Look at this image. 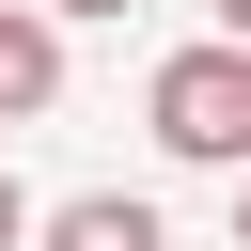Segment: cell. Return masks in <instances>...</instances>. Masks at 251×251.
I'll return each mask as SVG.
<instances>
[{
    "instance_id": "cell-1",
    "label": "cell",
    "mask_w": 251,
    "mask_h": 251,
    "mask_svg": "<svg viewBox=\"0 0 251 251\" xmlns=\"http://www.w3.org/2000/svg\"><path fill=\"white\" fill-rule=\"evenodd\" d=\"M141 110H157V141H173L188 173H235V157H251V31H220V47H173Z\"/></svg>"
},
{
    "instance_id": "cell-2",
    "label": "cell",
    "mask_w": 251,
    "mask_h": 251,
    "mask_svg": "<svg viewBox=\"0 0 251 251\" xmlns=\"http://www.w3.org/2000/svg\"><path fill=\"white\" fill-rule=\"evenodd\" d=\"M63 110V16L47 0H0V126Z\"/></svg>"
},
{
    "instance_id": "cell-3",
    "label": "cell",
    "mask_w": 251,
    "mask_h": 251,
    "mask_svg": "<svg viewBox=\"0 0 251 251\" xmlns=\"http://www.w3.org/2000/svg\"><path fill=\"white\" fill-rule=\"evenodd\" d=\"M31 251H173V235H157V204H141V188H78V204H47V220H31Z\"/></svg>"
},
{
    "instance_id": "cell-4",
    "label": "cell",
    "mask_w": 251,
    "mask_h": 251,
    "mask_svg": "<svg viewBox=\"0 0 251 251\" xmlns=\"http://www.w3.org/2000/svg\"><path fill=\"white\" fill-rule=\"evenodd\" d=\"M0 251H31V188H16V173H0Z\"/></svg>"
},
{
    "instance_id": "cell-5",
    "label": "cell",
    "mask_w": 251,
    "mask_h": 251,
    "mask_svg": "<svg viewBox=\"0 0 251 251\" xmlns=\"http://www.w3.org/2000/svg\"><path fill=\"white\" fill-rule=\"evenodd\" d=\"M235 251H251V157H235Z\"/></svg>"
},
{
    "instance_id": "cell-6",
    "label": "cell",
    "mask_w": 251,
    "mask_h": 251,
    "mask_svg": "<svg viewBox=\"0 0 251 251\" xmlns=\"http://www.w3.org/2000/svg\"><path fill=\"white\" fill-rule=\"evenodd\" d=\"M47 16H126V0H47Z\"/></svg>"
},
{
    "instance_id": "cell-7",
    "label": "cell",
    "mask_w": 251,
    "mask_h": 251,
    "mask_svg": "<svg viewBox=\"0 0 251 251\" xmlns=\"http://www.w3.org/2000/svg\"><path fill=\"white\" fill-rule=\"evenodd\" d=\"M220 31H251V0H220Z\"/></svg>"
}]
</instances>
